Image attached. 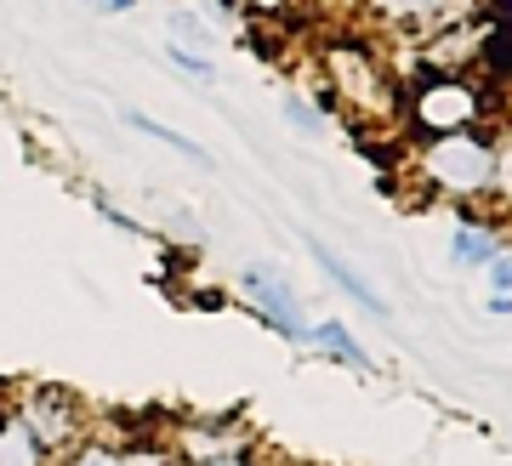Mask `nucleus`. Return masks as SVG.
I'll use <instances>...</instances> for the list:
<instances>
[{
	"mask_svg": "<svg viewBox=\"0 0 512 466\" xmlns=\"http://www.w3.org/2000/svg\"><path fill=\"white\" fill-rule=\"evenodd\" d=\"M427 177L450 194H478V188L495 182V148H484L467 131H444L439 143L427 148Z\"/></svg>",
	"mask_w": 512,
	"mask_h": 466,
	"instance_id": "1",
	"label": "nucleus"
},
{
	"mask_svg": "<svg viewBox=\"0 0 512 466\" xmlns=\"http://www.w3.org/2000/svg\"><path fill=\"white\" fill-rule=\"evenodd\" d=\"M478 114V97L467 86H456V80H439V86H421V97H416V120H421V131H461L467 120Z\"/></svg>",
	"mask_w": 512,
	"mask_h": 466,
	"instance_id": "2",
	"label": "nucleus"
},
{
	"mask_svg": "<svg viewBox=\"0 0 512 466\" xmlns=\"http://www.w3.org/2000/svg\"><path fill=\"white\" fill-rule=\"evenodd\" d=\"M245 290L262 302L268 324H279V330H285V336H296V341H308V324H302V313H296V296L279 285L274 268H251V273H245Z\"/></svg>",
	"mask_w": 512,
	"mask_h": 466,
	"instance_id": "3",
	"label": "nucleus"
},
{
	"mask_svg": "<svg viewBox=\"0 0 512 466\" xmlns=\"http://www.w3.org/2000/svg\"><path fill=\"white\" fill-rule=\"evenodd\" d=\"M313 256H319V268H325V273H330V279H336V285L348 290V296H359V302H365V307H370V313H387V302H382V296H376V290H370V285H365V279H359V273H353V268H348V262H342V256H330V251H325V245H319V239H313Z\"/></svg>",
	"mask_w": 512,
	"mask_h": 466,
	"instance_id": "4",
	"label": "nucleus"
},
{
	"mask_svg": "<svg viewBox=\"0 0 512 466\" xmlns=\"http://www.w3.org/2000/svg\"><path fill=\"white\" fill-rule=\"evenodd\" d=\"M23 427L35 432L40 444H57L63 432H69V410H63V398H52V393H40L35 404H29V421Z\"/></svg>",
	"mask_w": 512,
	"mask_h": 466,
	"instance_id": "5",
	"label": "nucleus"
},
{
	"mask_svg": "<svg viewBox=\"0 0 512 466\" xmlns=\"http://www.w3.org/2000/svg\"><path fill=\"white\" fill-rule=\"evenodd\" d=\"M0 466H40V438L23 421L0 427Z\"/></svg>",
	"mask_w": 512,
	"mask_h": 466,
	"instance_id": "6",
	"label": "nucleus"
},
{
	"mask_svg": "<svg viewBox=\"0 0 512 466\" xmlns=\"http://www.w3.org/2000/svg\"><path fill=\"white\" fill-rule=\"evenodd\" d=\"M450 256H456L461 268H473V262H490L495 256V239L484 228H456V239H450Z\"/></svg>",
	"mask_w": 512,
	"mask_h": 466,
	"instance_id": "7",
	"label": "nucleus"
},
{
	"mask_svg": "<svg viewBox=\"0 0 512 466\" xmlns=\"http://www.w3.org/2000/svg\"><path fill=\"white\" fill-rule=\"evenodd\" d=\"M131 126L143 131V137H154V143H165V148H177V154H188L194 165H205V148L200 143H188V137H177L171 126H160V120H148V114H126Z\"/></svg>",
	"mask_w": 512,
	"mask_h": 466,
	"instance_id": "8",
	"label": "nucleus"
},
{
	"mask_svg": "<svg viewBox=\"0 0 512 466\" xmlns=\"http://www.w3.org/2000/svg\"><path fill=\"white\" fill-rule=\"evenodd\" d=\"M308 341H319V347H330V353H342V359L348 364H359V370H365V347H359V341L348 336V330H342V324L330 319V324H319V330H308Z\"/></svg>",
	"mask_w": 512,
	"mask_h": 466,
	"instance_id": "9",
	"label": "nucleus"
},
{
	"mask_svg": "<svg viewBox=\"0 0 512 466\" xmlns=\"http://www.w3.org/2000/svg\"><path fill=\"white\" fill-rule=\"evenodd\" d=\"M387 18H421V12H439L444 0H376Z\"/></svg>",
	"mask_w": 512,
	"mask_h": 466,
	"instance_id": "10",
	"label": "nucleus"
},
{
	"mask_svg": "<svg viewBox=\"0 0 512 466\" xmlns=\"http://www.w3.org/2000/svg\"><path fill=\"white\" fill-rule=\"evenodd\" d=\"M285 114H291V126H302L313 137V131H319V114H313L308 103H302V97H285Z\"/></svg>",
	"mask_w": 512,
	"mask_h": 466,
	"instance_id": "11",
	"label": "nucleus"
},
{
	"mask_svg": "<svg viewBox=\"0 0 512 466\" xmlns=\"http://www.w3.org/2000/svg\"><path fill=\"white\" fill-rule=\"evenodd\" d=\"M171 35H177V40H194V46H200V40H205V23H200V18H188V12H171Z\"/></svg>",
	"mask_w": 512,
	"mask_h": 466,
	"instance_id": "12",
	"label": "nucleus"
},
{
	"mask_svg": "<svg viewBox=\"0 0 512 466\" xmlns=\"http://www.w3.org/2000/svg\"><path fill=\"white\" fill-rule=\"evenodd\" d=\"M171 57L183 63L188 74H200V80H211V57H200V52H188V46H171Z\"/></svg>",
	"mask_w": 512,
	"mask_h": 466,
	"instance_id": "13",
	"label": "nucleus"
},
{
	"mask_svg": "<svg viewBox=\"0 0 512 466\" xmlns=\"http://www.w3.org/2000/svg\"><path fill=\"white\" fill-rule=\"evenodd\" d=\"M490 285L501 290V296H512V256H507V262H495V268H490Z\"/></svg>",
	"mask_w": 512,
	"mask_h": 466,
	"instance_id": "14",
	"label": "nucleus"
},
{
	"mask_svg": "<svg viewBox=\"0 0 512 466\" xmlns=\"http://www.w3.org/2000/svg\"><path fill=\"white\" fill-rule=\"evenodd\" d=\"M74 466H120V461H114L109 449H86V455H80Z\"/></svg>",
	"mask_w": 512,
	"mask_h": 466,
	"instance_id": "15",
	"label": "nucleus"
},
{
	"mask_svg": "<svg viewBox=\"0 0 512 466\" xmlns=\"http://www.w3.org/2000/svg\"><path fill=\"white\" fill-rule=\"evenodd\" d=\"M86 6H92V12H131L137 0H86Z\"/></svg>",
	"mask_w": 512,
	"mask_h": 466,
	"instance_id": "16",
	"label": "nucleus"
},
{
	"mask_svg": "<svg viewBox=\"0 0 512 466\" xmlns=\"http://www.w3.org/2000/svg\"><path fill=\"white\" fill-rule=\"evenodd\" d=\"M495 182H501V188H512V148L495 160Z\"/></svg>",
	"mask_w": 512,
	"mask_h": 466,
	"instance_id": "17",
	"label": "nucleus"
},
{
	"mask_svg": "<svg viewBox=\"0 0 512 466\" xmlns=\"http://www.w3.org/2000/svg\"><path fill=\"white\" fill-rule=\"evenodd\" d=\"M251 6H268V12H274V6H285V0H251Z\"/></svg>",
	"mask_w": 512,
	"mask_h": 466,
	"instance_id": "18",
	"label": "nucleus"
},
{
	"mask_svg": "<svg viewBox=\"0 0 512 466\" xmlns=\"http://www.w3.org/2000/svg\"><path fill=\"white\" fill-rule=\"evenodd\" d=\"M211 466H239V461H234V455H228V461H211Z\"/></svg>",
	"mask_w": 512,
	"mask_h": 466,
	"instance_id": "19",
	"label": "nucleus"
}]
</instances>
